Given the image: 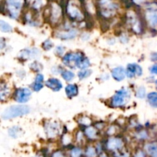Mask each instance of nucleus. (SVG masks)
Returning <instances> with one entry per match:
<instances>
[{"mask_svg": "<svg viewBox=\"0 0 157 157\" xmlns=\"http://www.w3.org/2000/svg\"><path fill=\"white\" fill-rule=\"evenodd\" d=\"M147 102L151 107L157 108V92H150L147 94Z\"/></svg>", "mask_w": 157, "mask_h": 157, "instance_id": "obj_24", "label": "nucleus"}, {"mask_svg": "<svg viewBox=\"0 0 157 157\" xmlns=\"http://www.w3.org/2000/svg\"><path fill=\"white\" fill-rule=\"evenodd\" d=\"M127 77L129 78H134L136 77H140L143 75V69L140 65L135 63L129 64L127 65Z\"/></svg>", "mask_w": 157, "mask_h": 157, "instance_id": "obj_15", "label": "nucleus"}, {"mask_svg": "<svg viewBox=\"0 0 157 157\" xmlns=\"http://www.w3.org/2000/svg\"><path fill=\"white\" fill-rule=\"evenodd\" d=\"M150 71L152 75H157V64H154V65L151 66L150 68Z\"/></svg>", "mask_w": 157, "mask_h": 157, "instance_id": "obj_39", "label": "nucleus"}, {"mask_svg": "<svg viewBox=\"0 0 157 157\" xmlns=\"http://www.w3.org/2000/svg\"><path fill=\"white\" fill-rule=\"evenodd\" d=\"M136 138L139 140H147L148 138V133L146 130H140L136 133Z\"/></svg>", "mask_w": 157, "mask_h": 157, "instance_id": "obj_34", "label": "nucleus"}, {"mask_svg": "<svg viewBox=\"0 0 157 157\" xmlns=\"http://www.w3.org/2000/svg\"><path fill=\"white\" fill-rule=\"evenodd\" d=\"M25 3V0H6L5 6H2V9L5 8L6 14L11 18L17 19L20 16Z\"/></svg>", "mask_w": 157, "mask_h": 157, "instance_id": "obj_6", "label": "nucleus"}, {"mask_svg": "<svg viewBox=\"0 0 157 157\" xmlns=\"http://www.w3.org/2000/svg\"><path fill=\"white\" fill-rule=\"evenodd\" d=\"M32 96V90L27 87L18 88L14 92V99L19 104H25L30 100Z\"/></svg>", "mask_w": 157, "mask_h": 157, "instance_id": "obj_12", "label": "nucleus"}, {"mask_svg": "<svg viewBox=\"0 0 157 157\" xmlns=\"http://www.w3.org/2000/svg\"><path fill=\"white\" fill-rule=\"evenodd\" d=\"M81 150L78 147H75L71 152V157H81Z\"/></svg>", "mask_w": 157, "mask_h": 157, "instance_id": "obj_36", "label": "nucleus"}, {"mask_svg": "<svg viewBox=\"0 0 157 157\" xmlns=\"http://www.w3.org/2000/svg\"><path fill=\"white\" fill-rule=\"evenodd\" d=\"M0 29H1L2 32H5V33H9V32H12L13 31L12 26L8 22L5 21L4 20L0 21Z\"/></svg>", "mask_w": 157, "mask_h": 157, "instance_id": "obj_26", "label": "nucleus"}, {"mask_svg": "<svg viewBox=\"0 0 157 157\" xmlns=\"http://www.w3.org/2000/svg\"><path fill=\"white\" fill-rule=\"evenodd\" d=\"M125 22L128 29L136 35L144 32V24L141 17L134 11H129L126 15Z\"/></svg>", "mask_w": 157, "mask_h": 157, "instance_id": "obj_5", "label": "nucleus"}, {"mask_svg": "<svg viewBox=\"0 0 157 157\" xmlns=\"http://www.w3.org/2000/svg\"><path fill=\"white\" fill-rule=\"evenodd\" d=\"M144 21L152 30L157 31V3L150 2L146 6Z\"/></svg>", "mask_w": 157, "mask_h": 157, "instance_id": "obj_7", "label": "nucleus"}, {"mask_svg": "<svg viewBox=\"0 0 157 157\" xmlns=\"http://www.w3.org/2000/svg\"><path fill=\"white\" fill-rule=\"evenodd\" d=\"M111 75L115 81H122L125 79L126 76H127V72L124 67L120 66V67H114L111 71Z\"/></svg>", "mask_w": 157, "mask_h": 157, "instance_id": "obj_17", "label": "nucleus"}, {"mask_svg": "<svg viewBox=\"0 0 157 157\" xmlns=\"http://www.w3.org/2000/svg\"><path fill=\"white\" fill-rule=\"evenodd\" d=\"M11 94V89L10 87L8 86V84H3L2 83L1 84V90H0V96H1V101H6L7 98H9Z\"/></svg>", "mask_w": 157, "mask_h": 157, "instance_id": "obj_23", "label": "nucleus"}, {"mask_svg": "<svg viewBox=\"0 0 157 157\" xmlns=\"http://www.w3.org/2000/svg\"><path fill=\"white\" fill-rule=\"evenodd\" d=\"M45 86L55 92L59 91L60 90H61L63 87L61 81L58 80V78H52L48 79L45 82Z\"/></svg>", "mask_w": 157, "mask_h": 157, "instance_id": "obj_16", "label": "nucleus"}, {"mask_svg": "<svg viewBox=\"0 0 157 157\" xmlns=\"http://www.w3.org/2000/svg\"><path fill=\"white\" fill-rule=\"evenodd\" d=\"M77 0H68L66 3V14L72 21H82L86 17V11H84Z\"/></svg>", "mask_w": 157, "mask_h": 157, "instance_id": "obj_3", "label": "nucleus"}, {"mask_svg": "<svg viewBox=\"0 0 157 157\" xmlns=\"http://www.w3.org/2000/svg\"><path fill=\"white\" fill-rule=\"evenodd\" d=\"M52 157H65V156H64V154L62 152L60 151V150H58V151H55V153L52 154Z\"/></svg>", "mask_w": 157, "mask_h": 157, "instance_id": "obj_38", "label": "nucleus"}, {"mask_svg": "<svg viewBox=\"0 0 157 157\" xmlns=\"http://www.w3.org/2000/svg\"><path fill=\"white\" fill-rule=\"evenodd\" d=\"M65 94L68 98H73L78 94V87L75 84H67L65 87Z\"/></svg>", "mask_w": 157, "mask_h": 157, "instance_id": "obj_20", "label": "nucleus"}, {"mask_svg": "<svg viewBox=\"0 0 157 157\" xmlns=\"http://www.w3.org/2000/svg\"><path fill=\"white\" fill-rule=\"evenodd\" d=\"M45 134L49 139L55 138L61 133V125L56 121H48L44 126Z\"/></svg>", "mask_w": 157, "mask_h": 157, "instance_id": "obj_11", "label": "nucleus"}, {"mask_svg": "<svg viewBox=\"0 0 157 157\" xmlns=\"http://www.w3.org/2000/svg\"><path fill=\"white\" fill-rule=\"evenodd\" d=\"M85 153L87 157H95L97 156L96 149L93 147H88L86 150Z\"/></svg>", "mask_w": 157, "mask_h": 157, "instance_id": "obj_33", "label": "nucleus"}, {"mask_svg": "<svg viewBox=\"0 0 157 157\" xmlns=\"http://www.w3.org/2000/svg\"><path fill=\"white\" fill-rule=\"evenodd\" d=\"M135 157H145V154H144V152L141 151V150H140V151H138L137 153H136Z\"/></svg>", "mask_w": 157, "mask_h": 157, "instance_id": "obj_41", "label": "nucleus"}, {"mask_svg": "<svg viewBox=\"0 0 157 157\" xmlns=\"http://www.w3.org/2000/svg\"><path fill=\"white\" fill-rule=\"evenodd\" d=\"M106 147L110 151H118L124 147V141L119 137L111 136L107 140Z\"/></svg>", "mask_w": 157, "mask_h": 157, "instance_id": "obj_14", "label": "nucleus"}, {"mask_svg": "<svg viewBox=\"0 0 157 157\" xmlns=\"http://www.w3.org/2000/svg\"><path fill=\"white\" fill-rule=\"evenodd\" d=\"M33 157H44V156H40V155H37V156H33Z\"/></svg>", "mask_w": 157, "mask_h": 157, "instance_id": "obj_44", "label": "nucleus"}, {"mask_svg": "<svg viewBox=\"0 0 157 157\" xmlns=\"http://www.w3.org/2000/svg\"><path fill=\"white\" fill-rule=\"evenodd\" d=\"M62 62L66 67L71 69L79 68L81 70L87 69L90 62L81 52H69L64 55Z\"/></svg>", "mask_w": 157, "mask_h": 157, "instance_id": "obj_1", "label": "nucleus"}, {"mask_svg": "<svg viewBox=\"0 0 157 157\" xmlns=\"http://www.w3.org/2000/svg\"><path fill=\"white\" fill-rule=\"evenodd\" d=\"M130 91L127 88L117 90L110 99V105L113 107H124L130 99Z\"/></svg>", "mask_w": 157, "mask_h": 157, "instance_id": "obj_8", "label": "nucleus"}, {"mask_svg": "<svg viewBox=\"0 0 157 157\" xmlns=\"http://www.w3.org/2000/svg\"><path fill=\"white\" fill-rule=\"evenodd\" d=\"M32 89L35 92H38L44 87V75L38 73L35 76V81L32 84Z\"/></svg>", "mask_w": 157, "mask_h": 157, "instance_id": "obj_18", "label": "nucleus"}, {"mask_svg": "<svg viewBox=\"0 0 157 157\" xmlns=\"http://www.w3.org/2000/svg\"><path fill=\"white\" fill-rule=\"evenodd\" d=\"M31 112V108L28 105L25 104H18L12 105L5 109L2 113V119L7 120L14 119V118L21 117L25 115L29 114Z\"/></svg>", "mask_w": 157, "mask_h": 157, "instance_id": "obj_4", "label": "nucleus"}, {"mask_svg": "<svg viewBox=\"0 0 157 157\" xmlns=\"http://www.w3.org/2000/svg\"><path fill=\"white\" fill-rule=\"evenodd\" d=\"M22 129L20 127H18V126H13V127H10L8 130V133H9V136L10 137L14 138H18L20 137V136L22 135Z\"/></svg>", "mask_w": 157, "mask_h": 157, "instance_id": "obj_22", "label": "nucleus"}, {"mask_svg": "<svg viewBox=\"0 0 157 157\" xmlns=\"http://www.w3.org/2000/svg\"><path fill=\"white\" fill-rule=\"evenodd\" d=\"M117 129L115 127H110V128L107 129V133H108L110 136H112V135H115V133H116V131H117Z\"/></svg>", "mask_w": 157, "mask_h": 157, "instance_id": "obj_37", "label": "nucleus"}, {"mask_svg": "<svg viewBox=\"0 0 157 157\" xmlns=\"http://www.w3.org/2000/svg\"><path fill=\"white\" fill-rule=\"evenodd\" d=\"M145 150L150 157H157V142H151L146 144Z\"/></svg>", "mask_w": 157, "mask_h": 157, "instance_id": "obj_21", "label": "nucleus"}, {"mask_svg": "<svg viewBox=\"0 0 157 157\" xmlns=\"http://www.w3.org/2000/svg\"><path fill=\"white\" fill-rule=\"evenodd\" d=\"M120 9V5L116 0H98L97 13L104 20L115 17Z\"/></svg>", "mask_w": 157, "mask_h": 157, "instance_id": "obj_2", "label": "nucleus"}, {"mask_svg": "<svg viewBox=\"0 0 157 157\" xmlns=\"http://www.w3.org/2000/svg\"><path fill=\"white\" fill-rule=\"evenodd\" d=\"M78 35V31L71 27L64 26L61 29L57 30L55 35L56 38L61 40H71L76 38Z\"/></svg>", "mask_w": 157, "mask_h": 157, "instance_id": "obj_10", "label": "nucleus"}, {"mask_svg": "<svg viewBox=\"0 0 157 157\" xmlns=\"http://www.w3.org/2000/svg\"><path fill=\"white\" fill-rule=\"evenodd\" d=\"M147 95V90L144 86H140L136 90V97L139 99H144Z\"/></svg>", "mask_w": 157, "mask_h": 157, "instance_id": "obj_30", "label": "nucleus"}, {"mask_svg": "<svg viewBox=\"0 0 157 157\" xmlns=\"http://www.w3.org/2000/svg\"><path fill=\"white\" fill-rule=\"evenodd\" d=\"M150 59L152 60V61L157 62V52H154V53L151 54V55H150Z\"/></svg>", "mask_w": 157, "mask_h": 157, "instance_id": "obj_40", "label": "nucleus"}, {"mask_svg": "<svg viewBox=\"0 0 157 157\" xmlns=\"http://www.w3.org/2000/svg\"><path fill=\"white\" fill-rule=\"evenodd\" d=\"M91 120H90V117H88L87 116H81V117H79V120H78V123L81 125L85 126L86 127H89L91 124Z\"/></svg>", "mask_w": 157, "mask_h": 157, "instance_id": "obj_31", "label": "nucleus"}, {"mask_svg": "<svg viewBox=\"0 0 157 157\" xmlns=\"http://www.w3.org/2000/svg\"><path fill=\"white\" fill-rule=\"evenodd\" d=\"M73 140V136L70 134V133H64L61 136V144L64 146H67L71 144Z\"/></svg>", "mask_w": 157, "mask_h": 157, "instance_id": "obj_28", "label": "nucleus"}, {"mask_svg": "<svg viewBox=\"0 0 157 157\" xmlns=\"http://www.w3.org/2000/svg\"><path fill=\"white\" fill-rule=\"evenodd\" d=\"M92 71L90 69H84V70H81L78 74V76L80 80H84L86 78H89L91 75Z\"/></svg>", "mask_w": 157, "mask_h": 157, "instance_id": "obj_29", "label": "nucleus"}, {"mask_svg": "<svg viewBox=\"0 0 157 157\" xmlns=\"http://www.w3.org/2000/svg\"><path fill=\"white\" fill-rule=\"evenodd\" d=\"M117 157H128V155L127 153H124V154H121L120 156H118Z\"/></svg>", "mask_w": 157, "mask_h": 157, "instance_id": "obj_43", "label": "nucleus"}, {"mask_svg": "<svg viewBox=\"0 0 157 157\" xmlns=\"http://www.w3.org/2000/svg\"><path fill=\"white\" fill-rule=\"evenodd\" d=\"M41 55V52L37 48H25L21 50L18 54V58L23 61H28L30 59H35L38 58Z\"/></svg>", "mask_w": 157, "mask_h": 157, "instance_id": "obj_13", "label": "nucleus"}, {"mask_svg": "<svg viewBox=\"0 0 157 157\" xmlns=\"http://www.w3.org/2000/svg\"><path fill=\"white\" fill-rule=\"evenodd\" d=\"M64 52H65V49H64V48L63 47V46L59 45V46H57V47L55 48V52L58 56L64 57Z\"/></svg>", "mask_w": 157, "mask_h": 157, "instance_id": "obj_35", "label": "nucleus"}, {"mask_svg": "<svg viewBox=\"0 0 157 157\" xmlns=\"http://www.w3.org/2000/svg\"><path fill=\"white\" fill-rule=\"evenodd\" d=\"M84 135L87 139L94 140L98 139L99 136V130L96 127L89 126V127H86V129L84 130Z\"/></svg>", "mask_w": 157, "mask_h": 157, "instance_id": "obj_19", "label": "nucleus"}, {"mask_svg": "<svg viewBox=\"0 0 157 157\" xmlns=\"http://www.w3.org/2000/svg\"><path fill=\"white\" fill-rule=\"evenodd\" d=\"M61 77L63 79L66 81H71L75 78V75L73 71L70 70H63L61 73Z\"/></svg>", "mask_w": 157, "mask_h": 157, "instance_id": "obj_25", "label": "nucleus"}, {"mask_svg": "<svg viewBox=\"0 0 157 157\" xmlns=\"http://www.w3.org/2000/svg\"><path fill=\"white\" fill-rule=\"evenodd\" d=\"M41 46H42L43 49H44V51H49V50H51L52 48H53L54 44L50 39H47L42 43Z\"/></svg>", "mask_w": 157, "mask_h": 157, "instance_id": "obj_32", "label": "nucleus"}, {"mask_svg": "<svg viewBox=\"0 0 157 157\" xmlns=\"http://www.w3.org/2000/svg\"><path fill=\"white\" fill-rule=\"evenodd\" d=\"M48 18L54 25H58L62 21V8L57 3H52L48 8Z\"/></svg>", "mask_w": 157, "mask_h": 157, "instance_id": "obj_9", "label": "nucleus"}, {"mask_svg": "<svg viewBox=\"0 0 157 157\" xmlns=\"http://www.w3.org/2000/svg\"><path fill=\"white\" fill-rule=\"evenodd\" d=\"M29 67H30V69H32L33 71L37 72L38 74L43 69V65L38 61H35L31 63Z\"/></svg>", "mask_w": 157, "mask_h": 157, "instance_id": "obj_27", "label": "nucleus"}, {"mask_svg": "<svg viewBox=\"0 0 157 157\" xmlns=\"http://www.w3.org/2000/svg\"><path fill=\"white\" fill-rule=\"evenodd\" d=\"M155 85H156V90H157V80L156 81V82H155Z\"/></svg>", "mask_w": 157, "mask_h": 157, "instance_id": "obj_45", "label": "nucleus"}, {"mask_svg": "<svg viewBox=\"0 0 157 157\" xmlns=\"http://www.w3.org/2000/svg\"><path fill=\"white\" fill-rule=\"evenodd\" d=\"M4 39H3V38H1V49L4 48Z\"/></svg>", "mask_w": 157, "mask_h": 157, "instance_id": "obj_42", "label": "nucleus"}]
</instances>
